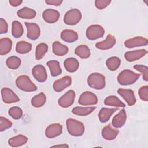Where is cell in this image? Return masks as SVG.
<instances>
[{
    "mask_svg": "<svg viewBox=\"0 0 148 148\" xmlns=\"http://www.w3.org/2000/svg\"><path fill=\"white\" fill-rule=\"evenodd\" d=\"M66 128L68 133L73 136H80L84 132L83 123L76 119L68 118L66 121Z\"/></svg>",
    "mask_w": 148,
    "mask_h": 148,
    "instance_id": "cell-1",
    "label": "cell"
},
{
    "mask_svg": "<svg viewBox=\"0 0 148 148\" xmlns=\"http://www.w3.org/2000/svg\"><path fill=\"white\" fill-rule=\"evenodd\" d=\"M140 74L136 73L130 69L122 71L117 76L119 83L123 86L131 85L134 84L140 77Z\"/></svg>",
    "mask_w": 148,
    "mask_h": 148,
    "instance_id": "cell-2",
    "label": "cell"
},
{
    "mask_svg": "<svg viewBox=\"0 0 148 148\" xmlns=\"http://www.w3.org/2000/svg\"><path fill=\"white\" fill-rule=\"evenodd\" d=\"M16 86L22 91L33 92L37 90L36 86L27 75H21L16 80Z\"/></svg>",
    "mask_w": 148,
    "mask_h": 148,
    "instance_id": "cell-3",
    "label": "cell"
},
{
    "mask_svg": "<svg viewBox=\"0 0 148 148\" xmlns=\"http://www.w3.org/2000/svg\"><path fill=\"white\" fill-rule=\"evenodd\" d=\"M87 84L91 88L102 90L105 86V77L98 72L92 73L87 78Z\"/></svg>",
    "mask_w": 148,
    "mask_h": 148,
    "instance_id": "cell-4",
    "label": "cell"
},
{
    "mask_svg": "<svg viewBox=\"0 0 148 148\" xmlns=\"http://www.w3.org/2000/svg\"><path fill=\"white\" fill-rule=\"evenodd\" d=\"M82 19V13L77 9H72L66 12L64 16V22L66 25H74Z\"/></svg>",
    "mask_w": 148,
    "mask_h": 148,
    "instance_id": "cell-5",
    "label": "cell"
},
{
    "mask_svg": "<svg viewBox=\"0 0 148 148\" xmlns=\"http://www.w3.org/2000/svg\"><path fill=\"white\" fill-rule=\"evenodd\" d=\"M105 34L103 28L98 24H93L89 26L87 29L86 35L87 38L91 40H94L103 37Z\"/></svg>",
    "mask_w": 148,
    "mask_h": 148,
    "instance_id": "cell-6",
    "label": "cell"
},
{
    "mask_svg": "<svg viewBox=\"0 0 148 148\" xmlns=\"http://www.w3.org/2000/svg\"><path fill=\"white\" fill-rule=\"evenodd\" d=\"M78 103L83 106L94 105L98 103V98L92 92L85 91L80 95Z\"/></svg>",
    "mask_w": 148,
    "mask_h": 148,
    "instance_id": "cell-7",
    "label": "cell"
},
{
    "mask_svg": "<svg viewBox=\"0 0 148 148\" xmlns=\"http://www.w3.org/2000/svg\"><path fill=\"white\" fill-rule=\"evenodd\" d=\"M75 92L73 90H68L58 99V105L64 108H66L71 106L75 101Z\"/></svg>",
    "mask_w": 148,
    "mask_h": 148,
    "instance_id": "cell-8",
    "label": "cell"
},
{
    "mask_svg": "<svg viewBox=\"0 0 148 148\" xmlns=\"http://www.w3.org/2000/svg\"><path fill=\"white\" fill-rule=\"evenodd\" d=\"M24 23L27 29V38L32 40L38 39L40 35V29L39 26L35 23L25 22Z\"/></svg>",
    "mask_w": 148,
    "mask_h": 148,
    "instance_id": "cell-9",
    "label": "cell"
},
{
    "mask_svg": "<svg viewBox=\"0 0 148 148\" xmlns=\"http://www.w3.org/2000/svg\"><path fill=\"white\" fill-rule=\"evenodd\" d=\"M1 95L3 101L5 103H16L20 101L19 97L10 88L3 87L1 90Z\"/></svg>",
    "mask_w": 148,
    "mask_h": 148,
    "instance_id": "cell-10",
    "label": "cell"
},
{
    "mask_svg": "<svg viewBox=\"0 0 148 148\" xmlns=\"http://www.w3.org/2000/svg\"><path fill=\"white\" fill-rule=\"evenodd\" d=\"M32 73L35 80L39 82L43 83L47 80L46 70L42 65H37L34 66L32 69Z\"/></svg>",
    "mask_w": 148,
    "mask_h": 148,
    "instance_id": "cell-11",
    "label": "cell"
},
{
    "mask_svg": "<svg viewBox=\"0 0 148 148\" xmlns=\"http://www.w3.org/2000/svg\"><path fill=\"white\" fill-rule=\"evenodd\" d=\"M72 83V79L69 76H65L62 78L56 80L53 85V88L56 92H60L66 87H69Z\"/></svg>",
    "mask_w": 148,
    "mask_h": 148,
    "instance_id": "cell-12",
    "label": "cell"
},
{
    "mask_svg": "<svg viewBox=\"0 0 148 148\" xmlns=\"http://www.w3.org/2000/svg\"><path fill=\"white\" fill-rule=\"evenodd\" d=\"M62 132V126L59 123H53L47 127L45 130V135L47 138L51 139L60 135Z\"/></svg>",
    "mask_w": 148,
    "mask_h": 148,
    "instance_id": "cell-13",
    "label": "cell"
},
{
    "mask_svg": "<svg viewBox=\"0 0 148 148\" xmlns=\"http://www.w3.org/2000/svg\"><path fill=\"white\" fill-rule=\"evenodd\" d=\"M148 40L146 38L142 36H136L128 39L124 42V46L127 48H134L140 46H147Z\"/></svg>",
    "mask_w": 148,
    "mask_h": 148,
    "instance_id": "cell-14",
    "label": "cell"
},
{
    "mask_svg": "<svg viewBox=\"0 0 148 148\" xmlns=\"http://www.w3.org/2000/svg\"><path fill=\"white\" fill-rule=\"evenodd\" d=\"M117 93L125 101L129 106H133L136 103V98L134 91L131 89L119 88Z\"/></svg>",
    "mask_w": 148,
    "mask_h": 148,
    "instance_id": "cell-15",
    "label": "cell"
},
{
    "mask_svg": "<svg viewBox=\"0 0 148 148\" xmlns=\"http://www.w3.org/2000/svg\"><path fill=\"white\" fill-rule=\"evenodd\" d=\"M42 17L45 22L49 24H53L58 20L60 13L56 9H47L43 11Z\"/></svg>",
    "mask_w": 148,
    "mask_h": 148,
    "instance_id": "cell-16",
    "label": "cell"
},
{
    "mask_svg": "<svg viewBox=\"0 0 148 148\" xmlns=\"http://www.w3.org/2000/svg\"><path fill=\"white\" fill-rule=\"evenodd\" d=\"M116 39L112 34H108L106 38L102 41L95 43V47L102 50H106L112 48L116 44Z\"/></svg>",
    "mask_w": 148,
    "mask_h": 148,
    "instance_id": "cell-17",
    "label": "cell"
},
{
    "mask_svg": "<svg viewBox=\"0 0 148 148\" xmlns=\"http://www.w3.org/2000/svg\"><path fill=\"white\" fill-rule=\"evenodd\" d=\"M147 53V51L145 49L135 50L126 52L124 54V57L127 61L132 62L142 58Z\"/></svg>",
    "mask_w": 148,
    "mask_h": 148,
    "instance_id": "cell-18",
    "label": "cell"
},
{
    "mask_svg": "<svg viewBox=\"0 0 148 148\" xmlns=\"http://www.w3.org/2000/svg\"><path fill=\"white\" fill-rule=\"evenodd\" d=\"M127 120V114L125 109H121L116 115H115L112 121V125L116 128H121L125 123Z\"/></svg>",
    "mask_w": 148,
    "mask_h": 148,
    "instance_id": "cell-19",
    "label": "cell"
},
{
    "mask_svg": "<svg viewBox=\"0 0 148 148\" xmlns=\"http://www.w3.org/2000/svg\"><path fill=\"white\" fill-rule=\"evenodd\" d=\"M119 131L117 129L113 128L110 124L105 126L102 130V137L107 140H112L116 139Z\"/></svg>",
    "mask_w": 148,
    "mask_h": 148,
    "instance_id": "cell-20",
    "label": "cell"
},
{
    "mask_svg": "<svg viewBox=\"0 0 148 148\" xmlns=\"http://www.w3.org/2000/svg\"><path fill=\"white\" fill-rule=\"evenodd\" d=\"M61 38L65 42L73 43L78 39V34L75 31L66 29L61 32Z\"/></svg>",
    "mask_w": 148,
    "mask_h": 148,
    "instance_id": "cell-21",
    "label": "cell"
},
{
    "mask_svg": "<svg viewBox=\"0 0 148 148\" xmlns=\"http://www.w3.org/2000/svg\"><path fill=\"white\" fill-rule=\"evenodd\" d=\"M117 110H118V108H101L98 113V117L100 122L102 123L107 122L111 116Z\"/></svg>",
    "mask_w": 148,
    "mask_h": 148,
    "instance_id": "cell-22",
    "label": "cell"
},
{
    "mask_svg": "<svg viewBox=\"0 0 148 148\" xmlns=\"http://www.w3.org/2000/svg\"><path fill=\"white\" fill-rule=\"evenodd\" d=\"M65 69L69 72H76L79 66V63L77 60L73 57L66 58L64 62Z\"/></svg>",
    "mask_w": 148,
    "mask_h": 148,
    "instance_id": "cell-23",
    "label": "cell"
},
{
    "mask_svg": "<svg viewBox=\"0 0 148 148\" xmlns=\"http://www.w3.org/2000/svg\"><path fill=\"white\" fill-rule=\"evenodd\" d=\"M17 14L18 17L23 19H32L34 18L36 14V11L31 8L28 7H24L19 9Z\"/></svg>",
    "mask_w": 148,
    "mask_h": 148,
    "instance_id": "cell-24",
    "label": "cell"
},
{
    "mask_svg": "<svg viewBox=\"0 0 148 148\" xmlns=\"http://www.w3.org/2000/svg\"><path fill=\"white\" fill-rule=\"evenodd\" d=\"M28 141V138L23 135H18L10 138L8 140L9 146L13 147H19L25 145Z\"/></svg>",
    "mask_w": 148,
    "mask_h": 148,
    "instance_id": "cell-25",
    "label": "cell"
},
{
    "mask_svg": "<svg viewBox=\"0 0 148 148\" xmlns=\"http://www.w3.org/2000/svg\"><path fill=\"white\" fill-rule=\"evenodd\" d=\"M52 50L53 53L58 56H64L68 52V47L58 41H55L53 42Z\"/></svg>",
    "mask_w": 148,
    "mask_h": 148,
    "instance_id": "cell-26",
    "label": "cell"
},
{
    "mask_svg": "<svg viewBox=\"0 0 148 148\" xmlns=\"http://www.w3.org/2000/svg\"><path fill=\"white\" fill-rule=\"evenodd\" d=\"M12 46V41L8 38H3L0 39V54L1 56L9 53Z\"/></svg>",
    "mask_w": 148,
    "mask_h": 148,
    "instance_id": "cell-27",
    "label": "cell"
},
{
    "mask_svg": "<svg viewBox=\"0 0 148 148\" xmlns=\"http://www.w3.org/2000/svg\"><path fill=\"white\" fill-rule=\"evenodd\" d=\"M46 65L50 69L51 75L56 77L62 73V69L60 67V62L56 60H51L47 62Z\"/></svg>",
    "mask_w": 148,
    "mask_h": 148,
    "instance_id": "cell-28",
    "label": "cell"
},
{
    "mask_svg": "<svg viewBox=\"0 0 148 148\" xmlns=\"http://www.w3.org/2000/svg\"><path fill=\"white\" fill-rule=\"evenodd\" d=\"M104 104L106 106H115L117 108H124L125 106V105L115 95H109L104 100Z\"/></svg>",
    "mask_w": 148,
    "mask_h": 148,
    "instance_id": "cell-29",
    "label": "cell"
},
{
    "mask_svg": "<svg viewBox=\"0 0 148 148\" xmlns=\"http://www.w3.org/2000/svg\"><path fill=\"white\" fill-rule=\"evenodd\" d=\"M95 106L91 107H81V106H76L72 109V112L73 114L80 116H87L95 109Z\"/></svg>",
    "mask_w": 148,
    "mask_h": 148,
    "instance_id": "cell-30",
    "label": "cell"
},
{
    "mask_svg": "<svg viewBox=\"0 0 148 148\" xmlns=\"http://www.w3.org/2000/svg\"><path fill=\"white\" fill-rule=\"evenodd\" d=\"M75 53L82 59H86L90 57L91 52L89 47L86 45H79L75 50Z\"/></svg>",
    "mask_w": 148,
    "mask_h": 148,
    "instance_id": "cell-31",
    "label": "cell"
},
{
    "mask_svg": "<svg viewBox=\"0 0 148 148\" xmlns=\"http://www.w3.org/2000/svg\"><path fill=\"white\" fill-rule=\"evenodd\" d=\"M24 33V29L22 24L18 21H13L12 23V34L15 38H20Z\"/></svg>",
    "mask_w": 148,
    "mask_h": 148,
    "instance_id": "cell-32",
    "label": "cell"
},
{
    "mask_svg": "<svg viewBox=\"0 0 148 148\" xmlns=\"http://www.w3.org/2000/svg\"><path fill=\"white\" fill-rule=\"evenodd\" d=\"M32 49V45L26 41H20L17 43L16 46V51L17 53L21 54L29 53Z\"/></svg>",
    "mask_w": 148,
    "mask_h": 148,
    "instance_id": "cell-33",
    "label": "cell"
},
{
    "mask_svg": "<svg viewBox=\"0 0 148 148\" xmlns=\"http://www.w3.org/2000/svg\"><path fill=\"white\" fill-rule=\"evenodd\" d=\"M46 101V97L43 92H40L35 95L31 99V105L35 108H40L43 106Z\"/></svg>",
    "mask_w": 148,
    "mask_h": 148,
    "instance_id": "cell-34",
    "label": "cell"
},
{
    "mask_svg": "<svg viewBox=\"0 0 148 148\" xmlns=\"http://www.w3.org/2000/svg\"><path fill=\"white\" fill-rule=\"evenodd\" d=\"M121 64V60L117 57H111L106 61V65L108 69L111 71L117 70Z\"/></svg>",
    "mask_w": 148,
    "mask_h": 148,
    "instance_id": "cell-35",
    "label": "cell"
},
{
    "mask_svg": "<svg viewBox=\"0 0 148 148\" xmlns=\"http://www.w3.org/2000/svg\"><path fill=\"white\" fill-rule=\"evenodd\" d=\"M48 46L45 43L38 44L35 49V58L37 60L42 59L47 52Z\"/></svg>",
    "mask_w": 148,
    "mask_h": 148,
    "instance_id": "cell-36",
    "label": "cell"
},
{
    "mask_svg": "<svg viewBox=\"0 0 148 148\" xmlns=\"http://www.w3.org/2000/svg\"><path fill=\"white\" fill-rule=\"evenodd\" d=\"M6 66L12 69H17L21 65V60L17 56H10L6 60Z\"/></svg>",
    "mask_w": 148,
    "mask_h": 148,
    "instance_id": "cell-37",
    "label": "cell"
},
{
    "mask_svg": "<svg viewBox=\"0 0 148 148\" xmlns=\"http://www.w3.org/2000/svg\"><path fill=\"white\" fill-rule=\"evenodd\" d=\"M8 113L13 119L18 120L23 116V110L18 106H12L9 109Z\"/></svg>",
    "mask_w": 148,
    "mask_h": 148,
    "instance_id": "cell-38",
    "label": "cell"
},
{
    "mask_svg": "<svg viewBox=\"0 0 148 148\" xmlns=\"http://www.w3.org/2000/svg\"><path fill=\"white\" fill-rule=\"evenodd\" d=\"M134 68L142 73L143 75V79L145 81H148V68L147 66L143 65H135L134 66Z\"/></svg>",
    "mask_w": 148,
    "mask_h": 148,
    "instance_id": "cell-39",
    "label": "cell"
},
{
    "mask_svg": "<svg viewBox=\"0 0 148 148\" xmlns=\"http://www.w3.org/2000/svg\"><path fill=\"white\" fill-rule=\"evenodd\" d=\"M12 126V123L8 119L1 116L0 117V131L2 132L10 128Z\"/></svg>",
    "mask_w": 148,
    "mask_h": 148,
    "instance_id": "cell-40",
    "label": "cell"
},
{
    "mask_svg": "<svg viewBox=\"0 0 148 148\" xmlns=\"http://www.w3.org/2000/svg\"><path fill=\"white\" fill-rule=\"evenodd\" d=\"M138 94L141 100L147 102L148 101V86L141 87L138 91Z\"/></svg>",
    "mask_w": 148,
    "mask_h": 148,
    "instance_id": "cell-41",
    "label": "cell"
},
{
    "mask_svg": "<svg viewBox=\"0 0 148 148\" xmlns=\"http://www.w3.org/2000/svg\"><path fill=\"white\" fill-rule=\"evenodd\" d=\"M111 2L112 1L110 0H96L94 2V4L97 9L102 10L106 8L109 5H110Z\"/></svg>",
    "mask_w": 148,
    "mask_h": 148,
    "instance_id": "cell-42",
    "label": "cell"
},
{
    "mask_svg": "<svg viewBox=\"0 0 148 148\" xmlns=\"http://www.w3.org/2000/svg\"><path fill=\"white\" fill-rule=\"evenodd\" d=\"M8 25L5 20L2 18H0V34H6L8 32Z\"/></svg>",
    "mask_w": 148,
    "mask_h": 148,
    "instance_id": "cell-43",
    "label": "cell"
},
{
    "mask_svg": "<svg viewBox=\"0 0 148 148\" xmlns=\"http://www.w3.org/2000/svg\"><path fill=\"white\" fill-rule=\"evenodd\" d=\"M46 3H47L49 5H53V6H59L60 5L62 2L63 1L62 0H46L45 1Z\"/></svg>",
    "mask_w": 148,
    "mask_h": 148,
    "instance_id": "cell-44",
    "label": "cell"
},
{
    "mask_svg": "<svg viewBox=\"0 0 148 148\" xmlns=\"http://www.w3.org/2000/svg\"><path fill=\"white\" fill-rule=\"evenodd\" d=\"M10 5L13 7H17L21 3L23 2L21 0H10L9 1Z\"/></svg>",
    "mask_w": 148,
    "mask_h": 148,
    "instance_id": "cell-45",
    "label": "cell"
},
{
    "mask_svg": "<svg viewBox=\"0 0 148 148\" xmlns=\"http://www.w3.org/2000/svg\"><path fill=\"white\" fill-rule=\"evenodd\" d=\"M52 147H68V145L66 144H63V145H54Z\"/></svg>",
    "mask_w": 148,
    "mask_h": 148,
    "instance_id": "cell-46",
    "label": "cell"
}]
</instances>
